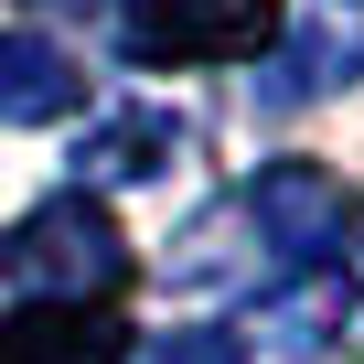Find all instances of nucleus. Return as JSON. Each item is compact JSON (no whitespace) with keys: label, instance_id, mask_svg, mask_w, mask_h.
<instances>
[{"label":"nucleus","instance_id":"nucleus-5","mask_svg":"<svg viewBox=\"0 0 364 364\" xmlns=\"http://www.w3.org/2000/svg\"><path fill=\"white\" fill-rule=\"evenodd\" d=\"M75 97H86V75L43 33H0V129H54V118H75Z\"/></svg>","mask_w":364,"mask_h":364},{"label":"nucleus","instance_id":"nucleus-1","mask_svg":"<svg viewBox=\"0 0 364 364\" xmlns=\"http://www.w3.org/2000/svg\"><path fill=\"white\" fill-rule=\"evenodd\" d=\"M0 279L33 300H118L129 289V236L97 193H54L0 236Z\"/></svg>","mask_w":364,"mask_h":364},{"label":"nucleus","instance_id":"nucleus-3","mask_svg":"<svg viewBox=\"0 0 364 364\" xmlns=\"http://www.w3.org/2000/svg\"><path fill=\"white\" fill-rule=\"evenodd\" d=\"M279 33H289L279 0H129L118 11V43L139 65H257Z\"/></svg>","mask_w":364,"mask_h":364},{"label":"nucleus","instance_id":"nucleus-2","mask_svg":"<svg viewBox=\"0 0 364 364\" xmlns=\"http://www.w3.org/2000/svg\"><path fill=\"white\" fill-rule=\"evenodd\" d=\"M236 225L279 257V279H332V257L353 247V193H343L321 161H268L247 182Z\"/></svg>","mask_w":364,"mask_h":364},{"label":"nucleus","instance_id":"nucleus-6","mask_svg":"<svg viewBox=\"0 0 364 364\" xmlns=\"http://www.w3.org/2000/svg\"><path fill=\"white\" fill-rule=\"evenodd\" d=\"M182 150V129L161 118V107H139V118H118V129H97L86 139V182H129V171H161Z\"/></svg>","mask_w":364,"mask_h":364},{"label":"nucleus","instance_id":"nucleus-4","mask_svg":"<svg viewBox=\"0 0 364 364\" xmlns=\"http://www.w3.org/2000/svg\"><path fill=\"white\" fill-rule=\"evenodd\" d=\"M0 364H129V321L107 300H22L0 321Z\"/></svg>","mask_w":364,"mask_h":364},{"label":"nucleus","instance_id":"nucleus-7","mask_svg":"<svg viewBox=\"0 0 364 364\" xmlns=\"http://www.w3.org/2000/svg\"><path fill=\"white\" fill-rule=\"evenodd\" d=\"M129 364H247V343H236V332H161V343L129 353Z\"/></svg>","mask_w":364,"mask_h":364}]
</instances>
